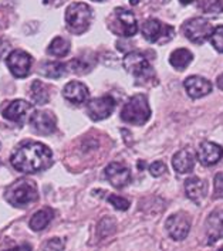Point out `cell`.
<instances>
[{"label":"cell","mask_w":223,"mask_h":251,"mask_svg":"<svg viewBox=\"0 0 223 251\" xmlns=\"http://www.w3.org/2000/svg\"><path fill=\"white\" fill-rule=\"evenodd\" d=\"M213 183H215L213 196L216 199H223V172H219L215 176Z\"/></svg>","instance_id":"31"},{"label":"cell","mask_w":223,"mask_h":251,"mask_svg":"<svg viewBox=\"0 0 223 251\" xmlns=\"http://www.w3.org/2000/svg\"><path fill=\"white\" fill-rule=\"evenodd\" d=\"M7 251H31V247H30L28 244H22V246H19V247H14L12 250Z\"/></svg>","instance_id":"35"},{"label":"cell","mask_w":223,"mask_h":251,"mask_svg":"<svg viewBox=\"0 0 223 251\" xmlns=\"http://www.w3.org/2000/svg\"><path fill=\"white\" fill-rule=\"evenodd\" d=\"M30 95L37 105H44L50 101V94H49L47 87L39 79L33 81V84L30 87Z\"/></svg>","instance_id":"24"},{"label":"cell","mask_w":223,"mask_h":251,"mask_svg":"<svg viewBox=\"0 0 223 251\" xmlns=\"http://www.w3.org/2000/svg\"><path fill=\"white\" fill-rule=\"evenodd\" d=\"M94 1H103V0H94Z\"/></svg>","instance_id":"41"},{"label":"cell","mask_w":223,"mask_h":251,"mask_svg":"<svg viewBox=\"0 0 223 251\" xmlns=\"http://www.w3.org/2000/svg\"><path fill=\"white\" fill-rule=\"evenodd\" d=\"M63 95L66 98L67 101H70L71 104H76V105H80V104H84L87 100H88V88L80 82V81H71L68 82L64 90H63Z\"/></svg>","instance_id":"18"},{"label":"cell","mask_w":223,"mask_h":251,"mask_svg":"<svg viewBox=\"0 0 223 251\" xmlns=\"http://www.w3.org/2000/svg\"><path fill=\"white\" fill-rule=\"evenodd\" d=\"M104 173L107 180L114 186V187H117V189H121V187L128 185V182H130V179H131V172H130V169H128L125 165L119 163V162H112V163H110V165L105 168Z\"/></svg>","instance_id":"14"},{"label":"cell","mask_w":223,"mask_h":251,"mask_svg":"<svg viewBox=\"0 0 223 251\" xmlns=\"http://www.w3.org/2000/svg\"><path fill=\"white\" fill-rule=\"evenodd\" d=\"M131 4H134V6L138 4V0H131Z\"/></svg>","instance_id":"38"},{"label":"cell","mask_w":223,"mask_h":251,"mask_svg":"<svg viewBox=\"0 0 223 251\" xmlns=\"http://www.w3.org/2000/svg\"><path fill=\"white\" fill-rule=\"evenodd\" d=\"M108 27L112 33L122 37H132L138 31L135 14L124 7L114 9V12L108 17Z\"/></svg>","instance_id":"5"},{"label":"cell","mask_w":223,"mask_h":251,"mask_svg":"<svg viewBox=\"0 0 223 251\" xmlns=\"http://www.w3.org/2000/svg\"><path fill=\"white\" fill-rule=\"evenodd\" d=\"M7 49H9V43L6 40L0 39V58L3 57V54L7 51Z\"/></svg>","instance_id":"34"},{"label":"cell","mask_w":223,"mask_h":251,"mask_svg":"<svg viewBox=\"0 0 223 251\" xmlns=\"http://www.w3.org/2000/svg\"><path fill=\"white\" fill-rule=\"evenodd\" d=\"M33 64L31 55L23 50H13L6 58V66L16 78H25L30 74Z\"/></svg>","instance_id":"8"},{"label":"cell","mask_w":223,"mask_h":251,"mask_svg":"<svg viewBox=\"0 0 223 251\" xmlns=\"http://www.w3.org/2000/svg\"><path fill=\"white\" fill-rule=\"evenodd\" d=\"M151 117V108L144 94H135L122 108L121 119L132 125H144Z\"/></svg>","instance_id":"3"},{"label":"cell","mask_w":223,"mask_h":251,"mask_svg":"<svg viewBox=\"0 0 223 251\" xmlns=\"http://www.w3.org/2000/svg\"><path fill=\"white\" fill-rule=\"evenodd\" d=\"M122 64L124 68L137 78H146L148 74H152V68L149 66L148 58L138 51H131L127 54L122 60Z\"/></svg>","instance_id":"9"},{"label":"cell","mask_w":223,"mask_h":251,"mask_svg":"<svg viewBox=\"0 0 223 251\" xmlns=\"http://www.w3.org/2000/svg\"><path fill=\"white\" fill-rule=\"evenodd\" d=\"M47 53L54 57H66L70 53V41L63 37H56L50 43Z\"/></svg>","instance_id":"25"},{"label":"cell","mask_w":223,"mask_h":251,"mask_svg":"<svg viewBox=\"0 0 223 251\" xmlns=\"http://www.w3.org/2000/svg\"><path fill=\"white\" fill-rule=\"evenodd\" d=\"M115 231V222L111 219V217H104L101 222H100V226H98V233L101 237H105V236H110Z\"/></svg>","instance_id":"28"},{"label":"cell","mask_w":223,"mask_h":251,"mask_svg":"<svg viewBox=\"0 0 223 251\" xmlns=\"http://www.w3.org/2000/svg\"><path fill=\"white\" fill-rule=\"evenodd\" d=\"M218 251H223V247H221V249H219V250Z\"/></svg>","instance_id":"40"},{"label":"cell","mask_w":223,"mask_h":251,"mask_svg":"<svg viewBox=\"0 0 223 251\" xmlns=\"http://www.w3.org/2000/svg\"><path fill=\"white\" fill-rule=\"evenodd\" d=\"M179 1H181L182 4H189V3H192L194 0H179Z\"/></svg>","instance_id":"37"},{"label":"cell","mask_w":223,"mask_h":251,"mask_svg":"<svg viewBox=\"0 0 223 251\" xmlns=\"http://www.w3.org/2000/svg\"><path fill=\"white\" fill-rule=\"evenodd\" d=\"M185 90L191 98H202L212 91V82L203 77L192 75L185 79Z\"/></svg>","instance_id":"16"},{"label":"cell","mask_w":223,"mask_h":251,"mask_svg":"<svg viewBox=\"0 0 223 251\" xmlns=\"http://www.w3.org/2000/svg\"><path fill=\"white\" fill-rule=\"evenodd\" d=\"M213 31L215 27L203 17H195L184 23L185 36L195 44H203L209 37H212Z\"/></svg>","instance_id":"7"},{"label":"cell","mask_w":223,"mask_h":251,"mask_svg":"<svg viewBox=\"0 0 223 251\" xmlns=\"http://www.w3.org/2000/svg\"><path fill=\"white\" fill-rule=\"evenodd\" d=\"M199 9L206 14L223 13V0H199Z\"/></svg>","instance_id":"26"},{"label":"cell","mask_w":223,"mask_h":251,"mask_svg":"<svg viewBox=\"0 0 223 251\" xmlns=\"http://www.w3.org/2000/svg\"><path fill=\"white\" fill-rule=\"evenodd\" d=\"M4 198L14 207H26L39 199V190L33 180L19 179L6 189Z\"/></svg>","instance_id":"2"},{"label":"cell","mask_w":223,"mask_h":251,"mask_svg":"<svg viewBox=\"0 0 223 251\" xmlns=\"http://www.w3.org/2000/svg\"><path fill=\"white\" fill-rule=\"evenodd\" d=\"M12 166L22 173H37L52 166L53 153L49 146L40 142H23L14 149Z\"/></svg>","instance_id":"1"},{"label":"cell","mask_w":223,"mask_h":251,"mask_svg":"<svg viewBox=\"0 0 223 251\" xmlns=\"http://www.w3.org/2000/svg\"><path fill=\"white\" fill-rule=\"evenodd\" d=\"M30 125L34 129V132L40 135H50L56 131L57 121L49 111H36L30 117Z\"/></svg>","instance_id":"13"},{"label":"cell","mask_w":223,"mask_h":251,"mask_svg":"<svg viewBox=\"0 0 223 251\" xmlns=\"http://www.w3.org/2000/svg\"><path fill=\"white\" fill-rule=\"evenodd\" d=\"M92 67H94V64H90L87 60H83V58H74L70 63V68L76 74H85V73H88L91 70Z\"/></svg>","instance_id":"27"},{"label":"cell","mask_w":223,"mask_h":251,"mask_svg":"<svg viewBox=\"0 0 223 251\" xmlns=\"http://www.w3.org/2000/svg\"><path fill=\"white\" fill-rule=\"evenodd\" d=\"M63 249H64V243L60 238H52L44 246V251H63Z\"/></svg>","instance_id":"33"},{"label":"cell","mask_w":223,"mask_h":251,"mask_svg":"<svg viewBox=\"0 0 223 251\" xmlns=\"http://www.w3.org/2000/svg\"><path fill=\"white\" fill-rule=\"evenodd\" d=\"M206 233L209 244H213L223 238V210H215L210 213L206 220Z\"/></svg>","instance_id":"19"},{"label":"cell","mask_w":223,"mask_h":251,"mask_svg":"<svg viewBox=\"0 0 223 251\" xmlns=\"http://www.w3.org/2000/svg\"><path fill=\"white\" fill-rule=\"evenodd\" d=\"M115 109V100L111 95L94 98L87 105V114L92 121L107 119Z\"/></svg>","instance_id":"11"},{"label":"cell","mask_w":223,"mask_h":251,"mask_svg":"<svg viewBox=\"0 0 223 251\" xmlns=\"http://www.w3.org/2000/svg\"><path fill=\"white\" fill-rule=\"evenodd\" d=\"M172 166L178 173H189L195 168V155L192 151L184 149L173 155Z\"/></svg>","instance_id":"20"},{"label":"cell","mask_w":223,"mask_h":251,"mask_svg":"<svg viewBox=\"0 0 223 251\" xmlns=\"http://www.w3.org/2000/svg\"><path fill=\"white\" fill-rule=\"evenodd\" d=\"M108 201H110L117 210H122V212L128 210V207H130V201H128L127 199L117 196V195H110V196H108Z\"/></svg>","instance_id":"30"},{"label":"cell","mask_w":223,"mask_h":251,"mask_svg":"<svg viewBox=\"0 0 223 251\" xmlns=\"http://www.w3.org/2000/svg\"><path fill=\"white\" fill-rule=\"evenodd\" d=\"M167 165L161 160H157L154 163L149 165V173L154 176V177H158V176H162L164 173H167Z\"/></svg>","instance_id":"32"},{"label":"cell","mask_w":223,"mask_h":251,"mask_svg":"<svg viewBox=\"0 0 223 251\" xmlns=\"http://www.w3.org/2000/svg\"><path fill=\"white\" fill-rule=\"evenodd\" d=\"M216 84H218V87H219V88L223 91V74H221V75L218 77V79H216Z\"/></svg>","instance_id":"36"},{"label":"cell","mask_w":223,"mask_h":251,"mask_svg":"<svg viewBox=\"0 0 223 251\" xmlns=\"http://www.w3.org/2000/svg\"><path fill=\"white\" fill-rule=\"evenodd\" d=\"M92 20L91 7L85 3H71L66 10L67 28L74 34H83L88 30Z\"/></svg>","instance_id":"4"},{"label":"cell","mask_w":223,"mask_h":251,"mask_svg":"<svg viewBox=\"0 0 223 251\" xmlns=\"http://www.w3.org/2000/svg\"><path fill=\"white\" fill-rule=\"evenodd\" d=\"M210 41H212V46L219 53H223V26H218L215 28V31L210 37Z\"/></svg>","instance_id":"29"},{"label":"cell","mask_w":223,"mask_h":251,"mask_svg":"<svg viewBox=\"0 0 223 251\" xmlns=\"http://www.w3.org/2000/svg\"><path fill=\"white\" fill-rule=\"evenodd\" d=\"M192 60H194V55L186 49H176L169 55V63L176 70H185L186 67L191 64Z\"/></svg>","instance_id":"22"},{"label":"cell","mask_w":223,"mask_h":251,"mask_svg":"<svg viewBox=\"0 0 223 251\" xmlns=\"http://www.w3.org/2000/svg\"><path fill=\"white\" fill-rule=\"evenodd\" d=\"M141 30H142V36L146 41L158 43V44H165V43L171 41L175 36L173 27L168 26L157 19H149V20L144 22Z\"/></svg>","instance_id":"6"},{"label":"cell","mask_w":223,"mask_h":251,"mask_svg":"<svg viewBox=\"0 0 223 251\" xmlns=\"http://www.w3.org/2000/svg\"><path fill=\"white\" fill-rule=\"evenodd\" d=\"M223 158V148L213 142H203L199 146L197 151V159L203 166H212L216 165Z\"/></svg>","instance_id":"15"},{"label":"cell","mask_w":223,"mask_h":251,"mask_svg":"<svg viewBox=\"0 0 223 251\" xmlns=\"http://www.w3.org/2000/svg\"><path fill=\"white\" fill-rule=\"evenodd\" d=\"M67 67L58 61H46L40 66V74H43L47 78H60L66 74Z\"/></svg>","instance_id":"23"},{"label":"cell","mask_w":223,"mask_h":251,"mask_svg":"<svg viewBox=\"0 0 223 251\" xmlns=\"http://www.w3.org/2000/svg\"><path fill=\"white\" fill-rule=\"evenodd\" d=\"M167 230L169 233L171 238L175 241H182L189 234L191 230V219L186 213H175L169 216V219L167 220Z\"/></svg>","instance_id":"12"},{"label":"cell","mask_w":223,"mask_h":251,"mask_svg":"<svg viewBox=\"0 0 223 251\" xmlns=\"http://www.w3.org/2000/svg\"><path fill=\"white\" fill-rule=\"evenodd\" d=\"M53 217H54V210L50 207H44V209H41L31 216L28 226L33 231H41L50 225Z\"/></svg>","instance_id":"21"},{"label":"cell","mask_w":223,"mask_h":251,"mask_svg":"<svg viewBox=\"0 0 223 251\" xmlns=\"http://www.w3.org/2000/svg\"><path fill=\"white\" fill-rule=\"evenodd\" d=\"M31 111H33V106L30 105L27 101H25V100H14L12 102H9L7 105L3 106L1 114L7 121L14 122V124L22 126V125L26 124L27 118H28Z\"/></svg>","instance_id":"10"},{"label":"cell","mask_w":223,"mask_h":251,"mask_svg":"<svg viewBox=\"0 0 223 251\" xmlns=\"http://www.w3.org/2000/svg\"><path fill=\"white\" fill-rule=\"evenodd\" d=\"M185 192H186V196L192 201H195L196 204H200L202 200L206 198L208 185L205 180L199 179L197 176H192L185 180Z\"/></svg>","instance_id":"17"},{"label":"cell","mask_w":223,"mask_h":251,"mask_svg":"<svg viewBox=\"0 0 223 251\" xmlns=\"http://www.w3.org/2000/svg\"><path fill=\"white\" fill-rule=\"evenodd\" d=\"M52 1H54V0H44V3H52Z\"/></svg>","instance_id":"39"}]
</instances>
